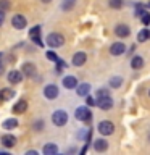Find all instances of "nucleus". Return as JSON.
<instances>
[{"label": "nucleus", "mask_w": 150, "mask_h": 155, "mask_svg": "<svg viewBox=\"0 0 150 155\" xmlns=\"http://www.w3.org/2000/svg\"><path fill=\"white\" fill-rule=\"evenodd\" d=\"M63 87H66V89H76V87H77V79H76V76L68 74V76L63 78Z\"/></svg>", "instance_id": "obj_13"}, {"label": "nucleus", "mask_w": 150, "mask_h": 155, "mask_svg": "<svg viewBox=\"0 0 150 155\" xmlns=\"http://www.w3.org/2000/svg\"><path fill=\"white\" fill-rule=\"evenodd\" d=\"M94 149L97 152H103V150L108 149V142L105 139H95L94 140Z\"/></svg>", "instance_id": "obj_17"}, {"label": "nucleus", "mask_w": 150, "mask_h": 155, "mask_svg": "<svg viewBox=\"0 0 150 155\" xmlns=\"http://www.w3.org/2000/svg\"><path fill=\"white\" fill-rule=\"evenodd\" d=\"M26 155H37V152H36V150H28Z\"/></svg>", "instance_id": "obj_35"}, {"label": "nucleus", "mask_w": 150, "mask_h": 155, "mask_svg": "<svg viewBox=\"0 0 150 155\" xmlns=\"http://www.w3.org/2000/svg\"><path fill=\"white\" fill-rule=\"evenodd\" d=\"M106 95H110V91H106V89H99L97 91V97H106Z\"/></svg>", "instance_id": "obj_32"}, {"label": "nucleus", "mask_w": 150, "mask_h": 155, "mask_svg": "<svg viewBox=\"0 0 150 155\" xmlns=\"http://www.w3.org/2000/svg\"><path fill=\"white\" fill-rule=\"evenodd\" d=\"M74 5H76V0H61V10L63 12H70V10L74 8Z\"/></svg>", "instance_id": "obj_22"}, {"label": "nucleus", "mask_w": 150, "mask_h": 155, "mask_svg": "<svg viewBox=\"0 0 150 155\" xmlns=\"http://www.w3.org/2000/svg\"><path fill=\"white\" fill-rule=\"evenodd\" d=\"M3 21H5V10L0 8V26L3 24Z\"/></svg>", "instance_id": "obj_34"}, {"label": "nucleus", "mask_w": 150, "mask_h": 155, "mask_svg": "<svg viewBox=\"0 0 150 155\" xmlns=\"http://www.w3.org/2000/svg\"><path fill=\"white\" fill-rule=\"evenodd\" d=\"M28 110V102L21 99V100H18L16 104L13 105V113L15 115H19V113H24V111Z\"/></svg>", "instance_id": "obj_14"}, {"label": "nucleus", "mask_w": 150, "mask_h": 155, "mask_svg": "<svg viewBox=\"0 0 150 155\" xmlns=\"http://www.w3.org/2000/svg\"><path fill=\"white\" fill-rule=\"evenodd\" d=\"M0 8H2V10H8L10 8V0H0Z\"/></svg>", "instance_id": "obj_33"}, {"label": "nucleus", "mask_w": 150, "mask_h": 155, "mask_svg": "<svg viewBox=\"0 0 150 155\" xmlns=\"http://www.w3.org/2000/svg\"><path fill=\"white\" fill-rule=\"evenodd\" d=\"M74 116H76V118L79 120V121H89L90 116H92V113H90L89 107H77Z\"/></svg>", "instance_id": "obj_5"}, {"label": "nucleus", "mask_w": 150, "mask_h": 155, "mask_svg": "<svg viewBox=\"0 0 150 155\" xmlns=\"http://www.w3.org/2000/svg\"><path fill=\"white\" fill-rule=\"evenodd\" d=\"M124 52H126V45L123 42H115L110 45V53L113 57H119V55H123Z\"/></svg>", "instance_id": "obj_10"}, {"label": "nucleus", "mask_w": 150, "mask_h": 155, "mask_svg": "<svg viewBox=\"0 0 150 155\" xmlns=\"http://www.w3.org/2000/svg\"><path fill=\"white\" fill-rule=\"evenodd\" d=\"M115 34L118 37H128L131 34V29H129V26H126V24H118V26L115 28Z\"/></svg>", "instance_id": "obj_15"}, {"label": "nucleus", "mask_w": 150, "mask_h": 155, "mask_svg": "<svg viewBox=\"0 0 150 155\" xmlns=\"http://www.w3.org/2000/svg\"><path fill=\"white\" fill-rule=\"evenodd\" d=\"M147 12V10H145V5H140V3H137L135 5V16H142V15Z\"/></svg>", "instance_id": "obj_27"}, {"label": "nucleus", "mask_w": 150, "mask_h": 155, "mask_svg": "<svg viewBox=\"0 0 150 155\" xmlns=\"http://www.w3.org/2000/svg\"><path fill=\"white\" fill-rule=\"evenodd\" d=\"M42 152L45 155H57L58 153V147L55 144H45V145H44V149H42Z\"/></svg>", "instance_id": "obj_19"}, {"label": "nucleus", "mask_w": 150, "mask_h": 155, "mask_svg": "<svg viewBox=\"0 0 150 155\" xmlns=\"http://www.w3.org/2000/svg\"><path fill=\"white\" fill-rule=\"evenodd\" d=\"M2 102H3V99H2V92H0V104H2Z\"/></svg>", "instance_id": "obj_37"}, {"label": "nucleus", "mask_w": 150, "mask_h": 155, "mask_svg": "<svg viewBox=\"0 0 150 155\" xmlns=\"http://www.w3.org/2000/svg\"><path fill=\"white\" fill-rule=\"evenodd\" d=\"M0 92H2V99H3V102H8V100H11L13 97H15V92L13 89H10V87H5V89H0Z\"/></svg>", "instance_id": "obj_18"}, {"label": "nucleus", "mask_w": 150, "mask_h": 155, "mask_svg": "<svg viewBox=\"0 0 150 155\" xmlns=\"http://www.w3.org/2000/svg\"><path fill=\"white\" fill-rule=\"evenodd\" d=\"M97 129H99V133L102 136H110V134L115 133V124L111 123V121L105 120V121H100L99 126H97Z\"/></svg>", "instance_id": "obj_3"}, {"label": "nucleus", "mask_w": 150, "mask_h": 155, "mask_svg": "<svg viewBox=\"0 0 150 155\" xmlns=\"http://www.w3.org/2000/svg\"><path fill=\"white\" fill-rule=\"evenodd\" d=\"M23 71H18V70H11L7 74V79H8V82L10 84H19V82L23 81Z\"/></svg>", "instance_id": "obj_7"}, {"label": "nucleus", "mask_w": 150, "mask_h": 155, "mask_svg": "<svg viewBox=\"0 0 150 155\" xmlns=\"http://www.w3.org/2000/svg\"><path fill=\"white\" fill-rule=\"evenodd\" d=\"M121 84H123V78H121V76L110 78V86H111V87H119Z\"/></svg>", "instance_id": "obj_24"}, {"label": "nucleus", "mask_w": 150, "mask_h": 155, "mask_svg": "<svg viewBox=\"0 0 150 155\" xmlns=\"http://www.w3.org/2000/svg\"><path fill=\"white\" fill-rule=\"evenodd\" d=\"M32 128L36 129V131H42V129H44V121H42V120H37L36 123H34Z\"/></svg>", "instance_id": "obj_31"}, {"label": "nucleus", "mask_w": 150, "mask_h": 155, "mask_svg": "<svg viewBox=\"0 0 150 155\" xmlns=\"http://www.w3.org/2000/svg\"><path fill=\"white\" fill-rule=\"evenodd\" d=\"M137 41H139V42L150 41V31H148V29H142V31H139V34H137Z\"/></svg>", "instance_id": "obj_23"}, {"label": "nucleus", "mask_w": 150, "mask_h": 155, "mask_svg": "<svg viewBox=\"0 0 150 155\" xmlns=\"http://www.w3.org/2000/svg\"><path fill=\"white\" fill-rule=\"evenodd\" d=\"M47 44H48V47H52V48L61 47L63 44H65V37H63L60 32H52L47 36Z\"/></svg>", "instance_id": "obj_2"}, {"label": "nucleus", "mask_w": 150, "mask_h": 155, "mask_svg": "<svg viewBox=\"0 0 150 155\" xmlns=\"http://www.w3.org/2000/svg\"><path fill=\"white\" fill-rule=\"evenodd\" d=\"M45 57H47V60H50V61H58V60H60V58H58V55H57V53L55 52H53V50H48V52H45Z\"/></svg>", "instance_id": "obj_26"}, {"label": "nucleus", "mask_w": 150, "mask_h": 155, "mask_svg": "<svg viewBox=\"0 0 150 155\" xmlns=\"http://www.w3.org/2000/svg\"><path fill=\"white\" fill-rule=\"evenodd\" d=\"M21 71H23L24 76L32 78V76H36V65H34V63H31V61H26V63H23Z\"/></svg>", "instance_id": "obj_11"}, {"label": "nucleus", "mask_w": 150, "mask_h": 155, "mask_svg": "<svg viewBox=\"0 0 150 155\" xmlns=\"http://www.w3.org/2000/svg\"><path fill=\"white\" fill-rule=\"evenodd\" d=\"M140 19H142V24H144V26H148V24H150V13L145 12L142 16H140Z\"/></svg>", "instance_id": "obj_29"}, {"label": "nucleus", "mask_w": 150, "mask_h": 155, "mask_svg": "<svg viewBox=\"0 0 150 155\" xmlns=\"http://www.w3.org/2000/svg\"><path fill=\"white\" fill-rule=\"evenodd\" d=\"M111 8H121L123 7V0H108Z\"/></svg>", "instance_id": "obj_28"}, {"label": "nucleus", "mask_w": 150, "mask_h": 155, "mask_svg": "<svg viewBox=\"0 0 150 155\" xmlns=\"http://www.w3.org/2000/svg\"><path fill=\"white\" fill-rule=\"evenodd\" d=\"M16 137H15L13 134H5V136H2L0 137V144L3 145V147H7V149H11V147H15L16 145Z\"/></svg>", "instance_id": "obj_9"}, {"label": "nucleus", "mask_w": 150, "mask_h": 155, "mask_svg": "<svg viewBox=\"0 0 150 155\" xmlns=\"http://www.w3.org/2000/svg\"><path fill=\"white\" fill-rule=\"evenodd\" d=\"M142 66H144V58L142 57H134L132 60H131V68H132V70H140Z\"/></svg>", "instance_id": "obj_21"}, {"label": "nucleus", "mask_w": 150, "mask_h": 155, "mask_svg": "<svg viewBox=\"0 0 150 155\" xmlns=\"http://www.w3.org/2000/svg\"><path fill=\"white\" fill-rule=\"evenodd\" d=\"M58 94H60V91H58V86H55V84H47L44 87V95H45V99H48V100L57 99Z\"/></svg>", "instance_id": "obj_4"}, {"label": "nucleus", "mask_w": 150, "mask_h": 155, "mask_svg": "<svg viewBox=\"0 0 150 155\" xmlns=\"http://www.w3.org/2000/svg\"><path fill=\"white\" fill-rule=\"evenodd\" d=\"M87 60V55H86V52H76L74 55H73V65L74 66H82L86 63Z\"/></svg>", "instance_id": "obj_12"}, {"label": "nucleus", "mask_w": 150, "mask_h": 155, "mask_svg": "<svg viewBox=\"0 0 150 155\" xmlns=\"http://www.w3.org/2000/svg\"><path fill=\"white\" fill-rule=\"evenodd\" d=\"M41 2H42V3H50L52 0H41Z\"/></svg>", "instance_id": "obj_36"}, {"label": "nucleus", "mask_w": 150, "mask_h": 155, "mask_svg": "<svg viewBox=\"0 0 150 155\" xmlns=\"http://www.w3.org/2000/svg\"><path fill=\"white\" fill-rule=\"evenodd\" d=\"M90 92V84H87V82H84V84H79L76 87V94L79 97H87Z\"/></svg>", "instance_id": "obj_16"}, {"label": "nucleus", "mask_w": 150, "mask_h": 155, "mask_svg": "<svg viewBox=\"0 0 150 155\" xmlns=\"http://www.w3.org/2000/svg\"><path fill=\"white\" fill-rule=\"evenodd\" d=\"M148 95H150V91H148Z\"/></svg>", "instance_id": "obj_39"}, {"label": "nucleus", "mask_w": 150, "mask_h": 155, "mask_svg": "<svg viewBox=\"0 0 150 155\" xmlns=\"http://www.w3.org/2000/svg\"><path fill=\"white\" fill-rule=\"evenodd\" d=\"M145 7H147V8H150V2H148V3H147V5H145Z\"/></svg>", "instance_id": "obj_38"}, {"label": "nucleus", "mask_w": 150, "mask_h": 155, "mask_svg": "<svg viewBox=\"0 0 150 155\" xmlns=\"http://www.w3.org/2000/svg\"><path fill=\"white\" fill-rule=\"evenodd\" d=\"M29 37H31V39L41 37V26H34L31 31H29Z\"/></svg>", "instance_id": "obj_25"}, {"label": "nucleus", "mask_w": 150, "mask_h": 155, "mask_svg": "<svg viewBox=\"0 0 150 155\" xmlns=\"http://www.w3.org/2000/svg\"><path fill=\"white\" fill-rule=\"evenodd\" d=\"M11 26L15 29H18V31H21V29H24L28 26V19L24 18L23 15H15L11 18Z\"/></svg>", "instance_id": "obj_6"}, {"label": "nucleus", "mask_w": 150, "mask_h": 155, "mask_svg": "<svg viewBox=\"0 0 150 155\" xmlns=\"http://www.w3.org/2000/svg\"><path fill=\"white\" fill-rule=\"evenodd\" d=\"M97 107H99L100 110H110L111 107H113V99H111L110 95L99 97V99H97Z\"/></svg>", "instance_id": "obj_8"}, {"label": "nucleus", "mask_w": 150, "mask_h": 155, "mask_svg": "<svg viewBox=\"0 0 150 155\" xmlns=\"http://www.w3.org/2000/svg\"><path fill=\"white\" fill-rule=\"evenodd\" d=\"M3 129H15V128H18V120L16 118H8V120H5L3 121Z\"/></svg>", "instance_id": "obj_20"}, {"label": "nucleus", "mask_w": 150, "mask_h": 155, "mask_svg": "<svg viewBox=\"0 0 150 155\" xmlns=\"http://www.w3.org/2000/svg\"><path fill=\"white\" fill-rule=\"evenodd\" d=\"M52 123L55 126H65L68 123V113L65 110H55L52 113Z\"/></svg>", "instance_id": "obj_1"}, {"label": "nucleus", "mask_w": 150, "mask_h": 155, "mask_svg": "<svg viewBox=\"0 0 150 155\" xmlns=\"http://www.w3.org/2000/svg\"><path fill=\"white\" fill-rule=\"evenodd\" d=\"M86 104H87V107H95V105H97V100L94 99V97L87 95V97H86Z\"/></svg>", "instance_id": "obj_30"}]
</instances>
